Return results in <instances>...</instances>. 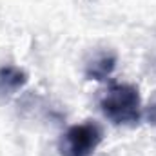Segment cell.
I'll return each instance as SVG.
<instances>
[{
    "instance_id": "6da1fadb",
    "label": "cell",
    "mask_w": 156,
    "mask_h": 156,
    "mask_svg": "<svg viewBox=\"0 0 156 156\" xmlns=\"http://www.w3.org/2000/svg\"><path fill=\"white\" fill-rule=\"evenodd\" d=\"M104 116L115 125H134L142 118V100L134 85L113 83L100 98Z\"/></svg>"
},
{
    "instance_id": "7a4b0ae2",
    "label": "cell",
    "mask_w": 156,
    "mask_h": 156,
    "mask_svg": "<svg viewBox=\"0 0 156 156\" xmlns=\"http://www.w3.org/2000/svg\"><path fill=\"white\" fill-rule=\"evenodd\" d=\"M102 138L104 133L94 122L78 123L62 134L58 142V151L62 156H91L100 145Z\"/></svg>"
},
{
    "instance_id": "3957f363",
    "label": "cell",
    "mask_w": 156,
    "mask_h": 156,
    "mask_svg": "<svg viewBox=\"0 0 156 156\" xmlns=\"http://www.w3.org/2000/svg\"><path fill=\"white\" fill-rule=\"evenodd\" d=\"M115 67H116V55L115 53H100L87 64L85 76H87V80L104 82L113 75Z\"/></svg>"
},
{
    "instance_id": "277c9868",
    "label": "cell",
    "mask_w": 156,
    "mask_h": 156,
    "mask_svg": "<svg viewBox=\"0 0 156 156\" xmlns=\"http://www.w3.org/2000/svg\"><path fill=\"white\" fill-rule=\"evenodd\" d=\"M27 83V75L16 66H2L0 67V93L13 94Z\"/></svg>"
},
{
    "instance_id": "5b68a950",
    "label": "cell",
    "mask_w": 156,
    "mask_h": 156,
    "mask_svg": "<svg viewBox=\"0 0 156 156\" xmlns=\"http://www.w3.org/2000/svg\"><path fill=\"white\" fill-rule=\"evenodd\" d=\"M147 120H149V123L156 125V104H153V105L147 109Z\"/></svg>"
}]
</instances>
